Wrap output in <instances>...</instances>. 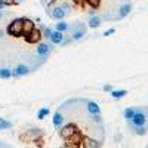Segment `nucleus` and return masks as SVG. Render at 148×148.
<instances>
[{"label": "nucleus", "instance_id": "obj_1", "mask_svg": "<svg viewBox=\"0 0 148 148\" xmlns=\"http://www.w3.org/2000/svg\"><path fill=\"white\" fill-rule=\"evenodd\" d=\"M77 133H79L77 132V127L74 126V125H65L64 127H61V130H59V135L65 141H71L73 138H76Z\"/></svg>", "mask_w": 148, "mask_h": 148}, {"label": "nucleus", "instance_id": "obj_2", "mask_svg": "<svg viewBox=\"0 0 148 148\" xmlns=\"http://www.w3.org/2000/svg\"><path fill=\"white\" fill-rule=\"evenodd\" d=\"M22 24H24V18H18V19H14L9 27H8V33L10 36H22Z\"/></svg>", "mask_w": 148, "mask_h": 148}, {"label": "nucleus", "instance_id": "obj_3", "mask_svg": "<svg viewBox=\"0 0 148 148\" xmlns=\"http://www.w3.org/2000/svg\"><path fill=\"white\" fill-rule=\"evenodd\" d=\"M132 127L135 126H145V121H147V116L142 110H135V114L132 116V119L129 120Z\"/></svg>", "mask_w": 148, "mask_h": 148}, {"label": "nucleus", "instance_id": "obj_4", "mask_svg": "<svg viewBox=\"0 0 148 148\" xmlns=\"http://www.w3.org/2000/svg\"><path fill=\"white\" fill-rule=\"evenodd\" d=\"M40 39H42V31H40V30H37L36 27H34V28L25 36V40H27L28 43H39Z\"/></svg>", "mask_w": 148, "mask_h": 148}, {"label": "nucleus", "instance_id": "obj_5", "mask_svg": "<svg viewBox=\"0 0 148 148\" xmlns=\"http://www.w3.org/2000/svg\"><path fill=\"white\" fill-rule=\"evenodd\" d=\"M86 34V25H83V24H76L73 28V40H80L82 37Z\"/></svg>", "mask_w": 148, "mask_h": 148}, {"label": "nucleus", "instance_id": "obj_6", "mask_svg": "<svg viewBox=\"0 0 148 148\" xmlns=\"http://www.w3.org/2000/svg\"><path fill=\"white\" fill-rule=\"evenodd\" d=\"M49 39H51V42H52L53 45H58V43H62V42H64V36H62V33H61V31L55 30V31L51 33Z\"/></svg>", "mask_w": 148, "mask_h": 148}, {"label": "nucleus", "instance_id": "obj_7", "mask_svg": "<svg viewBox=\"0 0 148 148\" xmlns=\"http://www.w3.org/2000/svg\"><path fill=\"white\" fill-rule=\"evenodd\" d=\"M51 46H49L47 43H39V46H37V53H39L42 58H45V56H47L49 55V52H51Z\"/></svg>", "mask_w": 148, "mask_h": 148}, {"label": "nucleus", "instance_id": "obj_8", "mask_svg": "<svg viewBox=\"0 0 148 148\" xmlns=\"http://www.w3.org/2000/svg\"><path fill=\"white\" fill-rule=\"evenodd\" d=\"M86 108H88L89 114H99L101 113L99 105H98L96 102H93V101H88V102H86Z\"/></svg>", "mask_w": 148, "mask_h": 148}, {"label": "nucleus", "instance_id": "obj_9", "mask_svg": "<svg viewBox=\"0 0 148 148\" xmlns=\"http://www.w3.org/2000/svg\"><path fill=\"white\" fill-rule=\"evenodd\" d=\"M82 142H83L82 145L86 147V148H98V147L102 145V142L96 141V139H90V138H86V139H83Z\"/></svg>", "mask_w": 148, "mask_h": 148}, {"label": "nucleus", "instance_id": "obj_10", "mask_svg": "<svg viewBox=\"0 0 148 148\" xmlns=\"http://www.w3.org/2000/svg\"><path fill=\"white\" fill-rule=\"evenodd\" d=\"M30 68L27 65H18L14 71H12V76H15V77H19V76H25V74H28Z\"/></svg>", "mask_w": 148, "mask_h": 148}, {"label": "nucleus", "instance_id": "obj_11", "mask_svg": "<svg viewBox=\"0 0 148 148\" xmlns=\"http://www.w3.org/2000/svg\"><path fill=\"white\" fill-rule=\"evenodd\" d=\"M51 16H52L53 19H62V18L65 16V10L61 8V6H56V8H53V10L51 12Z\"/></svg>", "mask_w": 148, "mask_h": 148}, {"label": "nucleus", "instance_id": "obj_12", "mask_svg": "<svg viewBox=\"0 0 148 148\" xmlns=\"http://www.w3.org/2000/svg\"><path fill=\"white\" fill-rule=\"evenodd\" d=\"M33 28H34V22L31 19H24V24H22V36H27Z\"/></svg>", "mask_w": 148, "mask_h": 148}, {"label": "nucleus", "instance_id": "obj_13", "mask_svg": "<svg viewBox=\"0 0 148 148\" xmlns=\"http://www.w3.org/2000/svg\"><path fill=\"white\" fill-rule=\"evenodd\" d=\"M130 10H132V5L130 3H125V5H121L120 6V10H119V16L121 18H125L130 14Z\"/></svg>", "mask_w": 148, "mask_h": 148}, {"label": "nucleus", "instance_id": "obj_14", "mask_svg": "<svg viewBox=\"0 0 148 148\" xmlns=\"http://www.w3.org/2000/svg\"><path fill=\"white\" fill-rule=\"evenodd\" d=\"M62 123H64V116L58 111V113H55V114H53V126L61 127V126H62Z\"/></svg>", "mask_w": 148, "mask_h": 148}, {"label": "nucleus", "instance_id": "obj_15", "mask_svg": "<svg viewBox=\"0 0 148 148\" xmlns=\"http://www.w3.org/2000/svg\"><path fill=\"white\" fill-rule=\"evenodd\" d=\"M101 25V18L99 16H90L89 19V27L90 28H96V27H99Z\"/></svg>", "mask_w": 148, "mask_h": 148}, {"label": "nucleus", "instance_id": "obj_16", "mask_svg": "<svg viewBox=\"0 0 148 148\" xmlns=\"http://www.w3.org/2000/svg\"><path fill=\"white\" fill-rule=\"evenodd\" d=\"M126 95H127L126 90H114V89H111V96H113L114 99H120V98L126 96Z\"/></svg>", "mask_w": 148, "mask_h": 148}, {"label": "nucleus", "instance_id": "obj_17", "mask_svg": "<svg viewBox=\"0 0 148 148\" xmlns=\"http://www.w3.org/2000/svg\"><path fill=\"white\" fill-rule=\"evenodd\" d=\"M55 30H58V31H61V33H64V31L68 30V24L64 22V21H59V22L56 24V28H55Z\"/></svg>", "mask_w": 148, "mask_h": 148}, {"label": "nucleus", "instance_id": "obj_18", "mask_svg": "<svg viewBox=\"0 0 148 148\" xmlns=\"http://www.w3.org/2000/svg\"><path fill=\"white\" fill-rule=\"evenodd\" d=\"M12 76V71L9 68H0V79H9Z\"/></svg>", "mask_w": 148, "mask_h": 148}, {"label": "nucleus", "instance_id": "obj_19", "mask_svg": "<svg viewBox=\"0 0 148 148\" xmlns=\"http://www.w3.org/2000/svg\"><path fill=\"white\" fill-rule=\"evenodd\" d=\"M10 127H12V125H10L8 120L0 119V130H6V129H10Z\"/></svg>", "mask_w": 148, "mask_h": 148}, {"label": "nucleus", "instance_id": "obj_20", "mask_svg": "<svg viewBox=\"0 0 148 148\" xmlns=\"http://www.w3.org/2000/svg\"><path fill=\"white\" fill-rule=\"evenodd\" d=\"M86 3H88L90 8L96 9V8H99V6H101V0H86Z\"/></svg>", "mask_w": 148, "mask_h": 148}, {"label": "nucleus", "instance_id": "obj_21", "mask_svg": "<svg viewBox=\"0 0 148 148\" xmlns=\"http://www.w3.org/2000/svg\"><path fill=\"white\" fill-rule=\"evenodd\" d=\"M49 114V110L47 108H42V110H39V113H37V119H45L46 116Z\"/></svg>", "mask_w": 148, "mask_h": 148}, {"label": "nucleus", "instance_id": "obj_22", "mask_svg": "<svg viewBox=\"0 0 148 148\" xmlns=\"http://www.w3.org/2000/svg\"><path fill=\"white\" fill-rule=\"evenodd\" d=\"M135 110H136V108H127V110H125V119L130 120L132 116L135 114Z\"/></svg>", "mask_w": 148, "mask_h": 148}, {"label": "nucleus", "instance_id": "obj_23", "mask_svg": "<svg viewBox=\"0 0 148 148\" xmlns=\"http://www.w3.org/2000/svg\"><path fill=\"white\" fill-rule=\"evenodd\" d=\"M133 129H135V132H136L138 135H145V133H147V130H145L144 126H135Z\"/></svg>", "mask_w": 148, "mask_h": 148}, {"label": "nucleus", "instance_id": "obj_24", "mask_svg": "<svg viewBox=\"0 0 148 148\" xmlns=\"http://www.w3.org/2000/svg\"><path fill=\"white\" fill-rule=\"evenodd\" d=\"M3 5H6V6H10V5H15L16 3V0H0Z\"/></svg>", "mask_w": 148, "mask_h": 148}, {"label": "nucleus", "instance_id": "obj_25", "mask_svg": "<svg viewBox=\"0 0 148 148\" xmlns=\"http://www.w3.org/2000/svg\"><path fill=\"white\" fill-rule=\"evenodd\" d=\"M114 33H116V30H114V28H108V30L104 33V37H110L111 34H114Z\"/></svg>", "mask_w": 148, "mask_h": 148}, {"label": "nucleus", "instance_id": "obj_26", "mask_svg": "<svg viewBox=\"0 0 148 148\" xmlns=\"http://www.w3.org/2000/svg\"><path fill=\"white\" fill-rule=\"evenodd\" d=\"M93 121L96 123V125H99V123H101V117H99V114H93Z\"/></svg>", "mask_w": 148, "mask_h": 148}, {"label": "nucleus", "instance_id": "obj_27", "mask_svg": "<svg viewBox=\"0 0 148 148\" xmlns=\"http://www.w3.org/2000/svg\"><path fill=\"white\" fill-rule=\"evenodd\" d=\"M51 33H52L51 28H45V33L43 34H45V37H49V36H51Z\"/></svg>", "mask_w": 148, "mask_h": 148}, {"label": "nucleus", "instance_id": "obj_28", "mask_svg": "<svg viewBox=\"0 0 148 148\" xmlns=\"http://www.w3.org/2000/svg\"><path fill=\"white\" fill-rule=\"evenodd\" d=\"M104 90H111V86H110V84H107V86H104Z\"/></svg>", "mask_w": 148, "mask_h": 148}, {"label": "nucleus", "instance_id": "obj_29", "mask_svg": "<svg viewBox=\"0 0 148 148\" xmlns=\"http://www.w3.org/2000/svg\"><path fill=\"white\" fill-rule=\"evenodd\" d=\"M3 6H5V5H3L2 2H0V9H3Z\"/></svg>", "mask_w": 148, "mask_h": 148}, {"label": "nucleus", "instance_id": "obj_30", "mask_svg": "<svg viewBox=\"0 0 148 148\" xmlns=\"http://www.w3.org/2000/svg\"><path fill=\"white\" fill-rule=\"evenodd\" d=\"M0 19H2V12H0Z\"/></svg>", "mask_w": 148, "mask_h": 148}, {"label": "nucleus", "instance_id": "obj_31", "mask_svg": "<svg viewBox=\"0 0 148 148\" xmlns=\"http://www.w3.org/2000/svg\"><path fill=\"white\" fill-rule=\"evenodd\" d=\"M18 2H22V0H16V3H18Z\"/></svg>", "mask_w": 148, "mask_h": 148}]
</instances>
